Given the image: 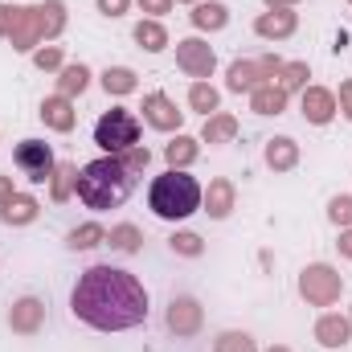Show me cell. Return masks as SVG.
Returning a JSON list of instances; mask_svg holds the SVG:
<instances>
[{
    "label": "cell",
    "instance_id": "16",
    "mask_svg": "<svg viewBox=\"0 0 352 352\" xmlns=\"http://www.w3.org/2000/svg\"><path fill=\"white\" fill-rule=\"evenodd\" d=\"M226 87L234 90V94H242V90H254L266 87V70H263V62H234L230 66V78H226Z\"/></svg>",
    "mask_w": 352,
    "mask_h": 352
},
{
    "label": "cell",
    "instance_id": "35",
    "mask_svg": "<svg viewBox=\"0 0 352 352\" xmlns=\"http://www.w3.org/2000/svg\"><path fill=\"white\" fill-rule=\"evenodd\" d=\"M173 250H176V254H184V258H197V254L205 250V242H201L197 234H176V238H173Z\"/></svg>",
    "mask_w": 352,
    "mask_h": 352
},
{
    "label": "cell",
    "instance_id": "29",
    "mask_svg": "<svg viewBox=\"0 0 352 352\" xmlns=\"http://www.w3.org/2000/svg\"><path fill=\"white\" fill-rule=\"evenodd\" d=\"M140 242H144V234L135 226H115L111 230V250H119V254H135Z\"/></svg>",
    "mask_w": 352,
    "mask_h": 352
},
{
    "label": "cell",
    "instance_id": "1",
    "mask_svg": "<svg viewBox=\"0 0 352 352\" xmlns=\"http://www.w3.org/2000/svg\"><path fill=\"white\" fill-rule=\"evenodd\" d=\"M70 307L82 324L98 328V332H127L148 320V291L131 270L90 266L74 283Z\"/></svg>",
    "mask_w": 352,
    "mask_h": 352
},
{
    "label": "cell",
    "instance_id": "4",
    "mask_svg": "<svg viewBox=\"0 0 352 352\" xmlns=\"http://www.w3.org/2000/svg\"><path fill=\"white\" fill-rule=\"evenodd\" d=\"M148 205L156 217L164 221H184L201 209V184L184 168H168L164 176L152 180V192H148Z\"/></svg>",
    "mask_w": 352,
    "mask_h": 352
},
{
    "label": "cell",
    "instance_id": "36",
    "mask_svg": "<svg viewBox=\"0 0 352 352\" xmlns=\"http://www.w3.org/2000/svg\"><path fill=\"white\" fill-rule=\"evenodd\" d=\"M119 160H123V164H127V168H131V173H144V168H148V160H152V152H148V148H140V144H135V148H127V152H123V156H119Z\"/></svg>",
    "mask_w": 352,
    "mask_h": 352
},
{
    "label": "cell",
    "instance_id": "24",
    "mask_svg": "<svg viewBox=\"0 0 352 352\" xmlns=\"http://www.w3.org/2000/svg\"><path fill=\"white\" fill-rule=\"evenodd\" d=\"M135 41H140L148 54L168 50V33H164V25H160V21H140V25H135Z\"/></svg>",
    "mask_w": 352,
    "mask_h": 352
},
{
    "label": "cell",
    "instance_id": "37",
    "mask_svg": "<svg viewBox=\"0 0 352 352\" xmlns=\"http://www.w3.org/2000/svg\"><path fill=\"white\" fill-rule=\"evenodd\" d=\"M127 4H131V0H98V12H107V16H123Z\"/></svg>",
    "mask_w": 352,
    "mask_h": 352
},
{
    "label": "cell",
    "instance_id": "18",
    "mask_svg": "<svg viewBox=\"0 0 352 352\" xmlns=\"http://www.w3.org/2000/svg\"><path fill=\"white\" fill-rule=\"evenodd\" d=\"M266 164L274 168V173H291L295 164H299V144L295 140H287V135H274V140H266Z\"/></svg>",
    "mask_w": 352,
    "mask_h": 352
},
{
    "label": "cell",
    "instance_id": "25",
    "mask_svg": "<svg viewBox=\"0 0 352 352\" xmlns=\"http://www.w3.org/2000/svg\"><path fill=\"white\" fill-rule=\"evenodd\" d=\"M90 82V70L78 62V66H62V74H58V94H66V98H74V94H82Z\"/></svg>",
    "mask_w": 352,
    "mask_h": 352
},
{
    "label": "cell",
    "instance_id": "21",
    "mask_svg": "<svg viewBox=\"0 0 352 352\" xmlns=\"http://www.w3.org/2000/svg\"><path fill=\"white\" fill-rule=\"evenodd\" d=\"M250 107H254L258 115H283V111H287V90L274 87V82H266V87H258L250 94Z\"/></svg>",
    "mask_w": 352,
    "mask_h": 352
},
{
    "label": "cell",
    "instance_id": "27",
    "mask_svg": "<svg viewBox=\"0 0 352 352\" xmlns=\"http://www.w3.org/2000/svg\"><path fill=\"white\" fill-rule=\"evenodd\" d=\"M217 102H221V94L209 87V82H192V90H188V107L192 111H201L209 119V115H217Z\"/></svg>",
    "mask_w": 352,
    "mask_h": 352
},
{
    "label": "cell",
    "instance_id": "33",
    "mask_svg": "<svg viewBox=\"0 0 352 352\" xmlns=\"http://www.w3.org/2000/svg\"><path fill=\"white\" fill-rule=\"evenodd\" d=\"M328 217L349 230L352 226V197H332V201H328Z\"/></svg>",
    "mask_w": 352,
    "mask_h": 352
},
{
    "label": "cell",
    "instance_id": "38",
    "mask_svg": "<svg viewBox=\"0 0 352 352\" xmlns=\"http://www.w3.org/2000/svg\"><path fill=\"white\" fill-rule=\"evenodd\" d=\"M140 8L152 12V21H156V16H164V12L173 8V0H140Z\"/></svg>",
    "mask_w": 352,
    "mask_h": 352
},
{
    "label": "cell",
    "instance_id": "40",
    "mask_svg": "<svg viewBox=\"0 0 352 352\" xmlns=\"http://www.w3.org/2000/svg\"><path fill=\"white\" fill-rule=\"evenodd\" d=\"M12 197H16V192H12V176H0V209H4Z\"/></svg>",
    "mask_w": 352,
    "mask_h": 352
},
{
    "label": "cell",
    "instance_id": "20",
    "mask_svg": "<svg viewBox=\"0 0 352 352\" xmlns=\"http://www.w3.org/2000/svg\"><path fill=\"white\" fill-rule=\"evenodd\" d=\"M234 135H238V119H234V115H221V111L209 115L205 127H201V140H205V144H230Z\"/></svg>",
    "mask_w": 352,
    "mask_h": 352
},
{
    "label": "cell",
    "instance_id": "30",
    "mask_svg": "<svg viewBox=\"0 0 352 352\" xmlns=\"http://www.w3.org/2000/svg\"><path fill=\"white\" fill-rule=\"evenodd\" d=\"M74 180H78V168H74V164H58L54 176H50V192H54V201H66L70 188H74Z\"/></svg>",
    "mask_w": 352,
    "mask_h": 352
},
{
    "label": "cell",
    "instance_id": "12",
    "mask_svg": "<svg viewBox=\"0 0 352 352\" xmlns=\"http://www.w3.org/2000/svg\"><path fill=\"white\" fill-rule=\"evenodd\" d=\"M332 115H336V94H332V90H324V87L303 90V119H307V123L324 127V123H332Z\"/></svg>",
    "mask_w": 352,
    "mask_h": 352
},
{
    "label": "cell",
    "instance_id": "41",
    "mask_svg": "<svg viewBox=\"0 0 352 352\" xmlns=\"http://www.w3.org/2000/svg\"><path fill=\"white\" fill-rule=\"evenodd\" d=\"M336 250H340L344 258H352V226L344 230V234H340V242H336Z\"/></svg>",
    "mask_w": 352,
    "mask_h": 352
},
{
    "label": "cell",
    "instance_id": "10",
    "mask_svg": "<svg viewBox=\"0 0 352 352\" xmlns=\"http://www.w3.org/2000/svg\"><path fill=\"white\" fill-rule=\"evenodd\" d=\"M41 324H45V303H41V299L25 295V299L12 303V311H8V328H12V332L33 336V332H41Z\"/></svg>",
    "mask_w": 352,
    "mask_h": 352
},
{
    "label": "cell",
    "instance_id": "15",
    "mask_svg": "<svg viewBox=\"0 0 352 352\" xmlns=\"http://www.w3.org/2000/svg\"><path fill=\"white\" fill-rule=\"evenodd\" d=\"M295 25H299V16H295L291 8H270V12H263V16L254 21V33L266 37V41H278V37H291Z\"/></svg>",
    "mask_w": 352,
    "mask_h": 352
},
{
    "label": "cell",
    "instance_id": "11",
    "mask_svg": "<svg viewBox=\"0 0 352 352\" xmlns=\"http://www.w3.org/2000/svg\"><path fill=\"white\" fill-rule=\"evenodd\" d=\"M144 119H148V127H156V131H176L180 119H184V111H176V102L168 94H148V98H144Z\"/></svg>",
    "mask_w": 352,
    "mask_h": 352
},
{
    "label": "cell",
    "instance_id": "22",
    "mask_svg": "<svg viewBox=\"0 0 352 352\" xmlns=\"http://www.w3.org/2000/svg\"><path fill=\"white\" fill-rule=\"evenodd\" d=\"M197 156H201V144H197L192 135H176L173 144L164 148V160H168V168H188Z\"/></svg>",
    "mask_w": 352,
    "mask_h": 352
},
{
    "label": "cell",
    "instance_id": "19",
    "mask_svg": "<svg viewBox=\"0 0 352 352\" xmlns=\"http://www.w3.org/2000/svg\"><path fill=\"white\" fill-rule=\"evenodd\" d=\"M226 21H230V8L226 4H217V0H197V8H192V25L197 29H209V33H217V29H226Z\"/></svg>",
    "mask_w": 352,
    "mask_h": 352
},
{
    "label": "cell",
    "instance_id": "42",
    "mask_svg": "<svg viewBox=\"0 0 352 352\" xmlns=\"http://www.w3.org/2000/svg\"><path fill=\"white\" fill-rule=\"evenodd\" d=\"M266 4H270V8H291L295 0H266Z\"/></svg>",
    "mask_w": 352,
    "mask_h": 352
},
{
    "label": "cell",
    "instance_id": "46",
    "mask_svg": "<svg viewBox=\"0 0 352 352\" xmlns=\"http://www.w3.org/2000/svg\"><path fill=\"white\" fill-rule=\"evenodd\" d=\"M349 320H352V316H349Z\"/></svg>",
    "mask_w": 352,
    "mask_h": 352
},
{
    "label": "cell",
    "instance_id": "28",
    "mask_svg": "<svg viewBox=\"0 0 352 352\" xmlns=\"http://www.w3.org/2000/svg\"><path fill=\"white\" fill-rule=\"evenodd\" d=\"M98 242H107V230L94 226V221H90V226H78V230H70V238H66L70 250H94Z\"/></svg>",
    "mask_w": 352,
    "mask_h": 352
},
{
    "label": "cell",
    "instance_id": "32",
    "mask_svg": "<svg viewBox=\"0 0 352 352\" xmlns=\"http://www.w3.org/2000/svg\"><path fill=\"white\" fill-rule=\"evenodd\" d=\"M278 87L287 90H299V87H307V62H287L283 66V74H278Z\"/></svg>",
    "mask_w": 352,
    "mask_h": 352
},
{
    "label": "cell",
    "instance_id": "2",
    "mask_svg": "<svg viewBox=\"0 0 352 352\" xmlns=\"http://www.w3.org/2000/svg\"><path fill=\"white\" fill-rule=\"evenodd\" d=\"M62 29H66V4L62 0H45L33 8L0 4V37H8V45L21 54L37 50L45 37H58Z\"/></svg>",
    "mask_w": 352,
    "mask_h": 352
},
{
    "label": "cell",
    "instance_id": "43",
    "mask_svg": "<svg viewBox=\"0 0 352 352\" xmlns=\"http://www.w3.org/2000/svg\"><path fill=\"white\" fill-rule=\"evenodd\" d=\"M266 352H291V349H283V344H270V349H266Z\"/></svg>",
    "mask_w": 352,
    "mask_h": 352
},
{
    "label": "cell",
    "instance_id": "17",
    "mask_svg": "<svg viewBox=\"0 0 352 352\" xmlns=\"http://www.w3.org/2000/svg\"><path fill=\"white\" fill-rule=\"evenodd\" d=\"M41 119H45V127H54V131H70L74 127V102L66 98V94H50L45 102H41Z\"/></svg>",
    "mask_w": 352,
    "mask_h": 352
},
{
    "label": "cell",
    "instance_id": "13",
    "mask_svg": "<svg viewBox=\"0 0 352 352\" xmlns=\"http://www.w3.org/2000/svg\"><path fill=\"white\" fill-rule=\"evenodd\" d=\"M316 340H320V349H344L352 340V320L349 316H320L316 320Z\"/></svg>",
    "mask_w": 352,
    "mask_h": 352
},
{
    "label": "cell",
    "instance_id": "34",
    "mask_svg": "<svg viewBox=\"0 0 352 352\" xmlns=\"http://www.w3.org/2000/svg\"><path fill=\"white\" fill-rule=\"evenodd\" d=\"M33 62H37V70H62V45L33 50Z\"/></svg>",
    "mask_w": 352,
    "mask_h": 352
},
{
    "label": "cell",
    "instance_id": "7",
    "mask_svg": "<svg viewBox=\"0 0 352 352\" xmlns=\"http://www.w3.org/2000/svg\"><path fill=\"white\" fill-rule=\"evenodd\" d=\"M12 160H16V168L29 176L33 184H45V180L54 176V168H58L50 144H41V140H21L16 152H12Z\"/></svg>",
    "mask_w": 352,
    "mask_h": 352
},
{
    "label": "cell",
    "instance_id": "8",
    "mask_svg": "<svg viewBox=\"0 0 352 352\" xmlns=\"http://www.w3.org/2000/svg\"><path fill=\"white\" fill-rule=\"evenodd\" d=\"M176 66H180L188 78H209L213 66H217V54H213L201 37H184V41H176Z\"/></svg>",
    "mask_w": 352,
    "mask_h": 352
},
{
    "label": "cell",
    "instance_id": "44",
    "mask_svg": "<svg viewBox=\"0 0 352 352\" xmlns=\"http://www.w3.org/2000/svg\"><path fill=\"white\" fill-rule=\"evenodd\" d=\"M180 4H197V0H180Z\"/></svg>",
    "mask_w": 352,
    "mask_h": 352
},
{
    "label": "cell",
    "instance_id": "3",
    "mask_svg": "<svg viewBox=\"0 0 352 352\" xmlns=\"http://www.w3.org/2000/svg\"><path fill=\"white\" fill-rule=\"evenodd\" d=\"M74 188H78V201L87 209H119L135 188V173L119 156H102V160H90L78 173Z\"/></svg>",
    "mask_w": 352,
    "mask_h": 352
},
{
    "label": "cell",
    "instance_id": "23",
    "mask_svg": "<svg viewBox=\"0 0 352 352\" xmlns=\"http://www.w3.org/2000/svg\"><path fill=\"white\" fill-rule=\"evenodd\" d=\"M37 209H41V205H37L29 192H16V197L4 205V221H8V226H29V221L37 217Z\"/></svg>",
    "mask_w": 352,
    "mask_h": 352
},
{
    "label": "cell",
    "instance_id": "6",
    "mask_svg": "<svg viewBox=\"0 0 352 352\" xmlns=\"http://www.w3.org/2000/svg\"><path fill=\"white\" fill-rule=\"evenodd\" d=\"M344 291V278L324 263H311L303 274H299V295L311 303V307H332Z\"/></svg>",
    "mask_w": 352,
    "mask_h": 352
},
{
    "label": "cell",
    "instance_id": "45",
    "mask_svg": "<svg viewBox=\"0 0 352 352\" xmlns=\"http://www.w3.org/2000/svg\"><path fill=\"white\" fill-rule=\"evenodd\" d=\"M349 4H352V0H349Z\"/></svg>",
    "mask_w": 352,
    "mask_h": 352
},
{
    "label": "cell",
    "instance_id": "5",
    "mask_svg": "<svg viewBox=\"0 0 352 352\" xmlns=\"http://www.w3.org/2000/svg\"><path fill=\"white\" fill-rule=\"evenodd\" d=\"M94 144H98L107 156H119V152L135 148V144H140V119H135L131 111H123V107L107 111V115L94 123Z\"/></svg>",
    "mask_w": 352,
    "mask_h": 352
},
{
    "label": "cell",
    "instance_id": "9",
    "mask_svg": "<svg viewBox=\"0 0 352 352\" xmlns=\"http://www.w3.org/2000/svg\"><path fill=\"white\" fill-rule=\"evenodd\" d=\"M201 320H205V311H201V303L192 295H176L173 303H168V316H164L168 332H176V336H197Z\"/></svg>",
    "mask_w": 352,
    "mask_h": 352
},
{
    "label": "cell",
    "instance_id": "14",
    "mask_svg": "<svg viewBox=\"0 0 352 352\" xmlns=\"http://www.w3.org/2000/svg\"><path fill=\"white\" fill-rule=\"evenodd\" d=\"M201 201H205V213H209L213 221H221V217L234 213V184H230L226 176H217V180H209V188L201 192Z\"/></svg>",
    "mask_w": 352,
    "mask_h": 352
},
{
    "label": "cell",
    "instance_id": "39",
    "mask_svg": "<svg viewBox=\"0 0 352 352\" xmlns=\"http://www.w3.org/2000/svg\"><path fill=\"white\" fill-rule=\"evenodd\" d=\"M340 111H344V119L352 123V82H340Z\"/></svg>",
    "mask_w": 352,
    "mask_h": 352
},
{
    "label": "cell",
    "instance_id": "26",
    "mask_svg": "<svg viewBox=\"0 0 352 352\" xmlns=\"http://www.w3.org/2000/svg\"><path fill=\"white\" fill-rule=\"evenodd\" d=\"M135 87H140V82H135V74H131L127 66H107V70H102V90H107V94H131Z\"/></svg>",
    "mask_w": 352,
    "mask_h": 352
},
{
    "label": "cell",
    "instance_id": "31",
    "mask_svg": "<svg viewBox=\"0 0 352 352\" xmlns=\"http://www.w3.org/2000/svg\"><path fill=\"white\" fill-rule=\"evenodd\" d=\"M213 352H258V344H254V336H246V332H221V336L213 340Z\"/></svg>",
    "mask_w": 352,
    "mask_h": 352
}]
</instances>
